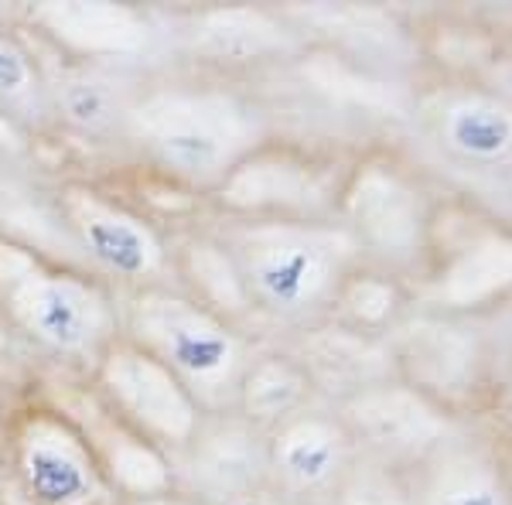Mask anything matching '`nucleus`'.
I'll list each match as a JSON object with an SVG mask.
<instances>
[{
    "mask_svg": "<svg viewBox=\"0 0 512 505\" xmlns=\"http://www.w3.org/2000/svg\"><path fill=\"white\" fill-rule=\"evenodd\" d=\"M437 284L444 301L458 308L485 301L512 284V243H502L499 236H482L468 246H458L448 253V260H441Z\"/></svg>",
    "mask_w": 512,
    "mask_h": 505,
    "instance_id": "19",
    "label": "nucleus"
},
{
    "mask_svg": "<svg viewBox=\"0 0 512 505\" xmlns=\"http://www.w3.org/2000/svg\"><path fill=\"white\" fill-rule=\"evenodd\" d=\"M120 335L158 359L178 379L205 417L233 410L246 369V349L236 328L168 284L140 287L117 304Z\"/></svg>",
    "mask_w": 512,
    "mask_h": 505,
    "instance_id": "2",
    "label": "nucleus"
},
{
    "mask_svg": "<svg viewBox=\"0 0 512 505\" xmlns=\"http://www.w3.org/2000/svg\"><path fill=\"white\" fill-rule=\"evenodd\" d=\"M134 93L137 89H127L110 72L76 69L52 86V103L59 120L65 127L76 130V134L110 137V134H123Z\"/></svg>",
    "mask_w": 512,
    "mask_h": 505,
    "instance_id": "18",
    "label": "nucleus"
},
{
    "mask_svg": "<svg viewBox=\"0 0 512 505\" xmlns=\"http://www.w3.org/2000/svg\"><path fill=\"white\" fill-rule=\"evenodd\" d=\"M171 270L178 273L181 291L229 325L256 311L236 256L229 253V246L219 236L195 233L181 239L178 250H171Z\"/></svg>",
    "mask_w": 512,
    "mask_h": 505,
    "instance_id": "16",
    "label": "nucleus"
},
{
    "mask_svg": "<svg viewBox=\"0 0 512 505\" xmlns=\"http://www.w3.org/2000/svg\"><path fill=\"white\" fill-rule=\"evenodd\" d=\"M93 376V393L99 400L164 454H178L202 427L205 413L195 396L158 359H151L123 335L96 355Z\"/></svg>",
    "mask_w": 512,
    "mask_h": 505,
    "instance_id": "8",
    "label": "nucleus"
},
{
    "mask_svg": "<svg viewBox=\"0 0 512 505\" xmlns=\"http://www.w3.org/2000/svg\"><path fill=\"white\" fill-rule=\"evenodd\" d=\"M335 308L342 318L359 331H379L393 321L396 308H400V291L390 277L383 273H355L342 280L335 294Z\"/></svg>",
    "mask_w": 512,
    "mask_h": 505,
    "instance_id": "21",
    "label": "nucleus"
},
{
    "mask_svg": "<svg viewBox=\"0 0 512 505\" xmlns=\"http://www.w3.org/2000/svg\"><path fill=\"white\" fill-rule=\"evenodd\" d=\"M349 437H359L379 451H417L441 437L444 420L427 396L410 386H359L345 400L342 417Z\"/></svg>",
    "mask_w": 512,
    "mask_h": 505,
    "instance_id": "15",
    "label": "nucleus"
},
{
    "mask_svg": "<svg viewBox=\"0 0 512 505\" xmlns=\"http://www.w3.org/2000/svg\"><path fill=\"white\" fill-rule=\"evenodd\" d=\"M31 24L41 28L62 52L86 62L99 59H137L151 45V21L130 4H103V0H52L31 7Z\"/></svg>",
    "mask_w": 512,
    "mask_h": 505,
    "instance_id": "12",
    "label": "nucleus"
},
{
    "mask_svg": "<svg viewBox=\"0 0 512 505\" xmlns=\"http://www.w3.org/2000/svg\"><path fill=\"white\" fill-rule=\"evenodd\" d=\"M311 393V376L291 355H263L246 362L236 386V417L256 430H277L304 410Z\"/></svg>",
    "mask_w": 512,
    "mask_h": 505,
    "instance_id": "17",
    "label": "nucleus"
},
{
    "mask_svg": "<svg viewBox=\"0 0 512 505\" xmlns=\"http://www.w3.org/2000/svg\"><path fill=\"white\" fill-rule=\"evenodd\" d=\"M0 304L31 342L55 355H96L120 335L117 304L99 280L0 236Z\"/></svg>",
    "mask_w": 512,
    "mask_h": 505,
    "instance_id": "4",
    "label": "nucleus"
},
{
    "mask_svg": "<svg viewBox=\"0 0 512 505\" xmlns=\"http://www.w3.org/2000/svg\"><path fill=\"white\" fill-rule=\"evenodd\" d=\"M181 38L195 62L219 65V69L256 65L287 48L284 24L263 7L246 4L202 7L188 18Z\"/></svg>",
    "mask_w": 512,
    "mask_h": 505,
    "instance_id": "14",
    "label": "nucleus"
},
{
    "mask_svg": "<svg viewBox=\"0 0 512 505\" xmlns=\"http://www.w3.org/2000/svg\"><path fill=\"white\" fill-rule=\"evenodd\" d=\"M222 505H284V502L277 499L274 488L263 485V488H253V492L239 495V499H229V502H222Z\"/></svg>",
    "mask_w": 512,
    "mask_h": 505,
    "instance_id": "25",
    "label": "nucleus"
},
{
    "mask_svg": "<svg viewBox=\"0 0 512 505\" xmlns=\"http://www.w3.org/2000/svg\"><path fill=\"white\" fill-rule=\"evenodd\" d=\"M123 505H202V502L188 499V495H181V492H164V495H154V499H140V502H123Z\"/></svg>",
    "mask_w": 512,
    "mask_h": 505,
    "instance_id": "26",
    "label": "nucleus"
},
{
    "mask_svg": "<svg viewBox=\"0 0 512 505\" xmlns=\"http://www.w3.org/2000/svg\"><path fill=\"white\" fill-rule=\"evenodd\" d=\"M437 140L465 161H499L512 147V117L485 99H461L437 113Z\"/></svg>",
    "mask_w": 512,
    "mask_h": 505,
    "instance_id": "20",
    "label": "nucleus"
},
{
    "mask_svg": "<svg viewBox=\"0 0 512 505\" xmlns=\"http://www.w3.org/2000/svg\"><path fill=\"white\" fill-rule=\"evenodd\" d=\"M123 137L161 178L212 195L219 181L263 144V120L233 89L164 82L134 93Z\"/></svg>",
    "mask_w": 512,
    "mask_h": 505,
    "instance_id": "1",
    "label": "nucleus"
},
{
    "mask_svg": "<svg viewBox=\"0 0 512 505\" xmlns=\"http://www.w3.org/2000/svg\"><path fill=\"white\" fill-rule=\"evenodd\" d=\"M175 492L202 505L229 499L267 485V434L236 413L205 417L195 437L171 454Z\"/></svg>",
    "mask_w": 512,
    "mask_h": 505,
    "instance_id": "10",
    "label": "nucleus"
},
{
    "mask_svg": "<svg viewBox=\"0 0 512 505\" xmlns=\"http://www.w3.org/2000/svg\"><path fill=\"white\" fill-rule=\"evenodd\" d=\"M11 461L31 505H123L65 410H21L11 424Z\"/></svg>",
    "mask_w": 512,
    "mask_h": 505,
    "instance_id": "6",
    "label": "nucleus"
},
{
    "mask_svg": "<svg viewBox=\"0 0 512 505\" xmlns=\"http://www.w3.org/2000/svg\"><path fill=\"white\" fill-rule=\"evenodd\" d=\"M65 413L86 434L89 447L96 451L99 468H103L106 482L113 485V492L120 495V502H140L175 492L171 454H164L158 444H151L134 427L123 424L96 393L79 396Z\"/></svg>",
    "mask_w": 512,
    "mask_h": 505,
    "instance_id": "11",
    "label": "nucleus"
},
{
    "mask_svg": "<svg viewBox=\"0 0 512 505\" xmlns=\"http://www.w3.org/2000/svg\"><path fill=\"white\" fill-rule=\"evenodd\" d=\"M349 444L342 420L297 413L267 437V485L291 495L325 492L349 465Z\"/></svg>",
    "mask_w": 512,
    "mask_h": 505,
    "instance_id": "13",
    "label": "nucleus"
},
{
    "mask_svg": "<svg viewBox=\"0 0 512 505\" xmlns=\"http://www.w3.org/2000/svg\"><path fill=\"white\" fill-rule=\"evenodd\" d=\"M28 147V134L21 130V123L0 106V154H21Z\"/></svg>",
    "mask_w": 512,
    "mask_h": 505,
    "instance_id": "24",
    "label": "nucleus"
},
{
    "mask_svg": "<svg viewBox=\"0 0 512 505\" xmlns=\"http://www.w3.org/2000/svg\"><path fill=\"white\" fill-rule=\"evenodd\" d=\"M427 505H499L495 488L475 471H437Z\"/></svg>",
    "mask_w": 512,
    "mask_h": 505,
    "instance_id": "23",
    "label": "nucleus"
},
{
    "mask_svg": "<svg viewBox=\"0 0 512 505\" xmlns=\"http://www.w3.org/2000/svg\"><path fill=\"white\" fill-rule=\"evenodd\" d=\"M345 233L386 260H410L427 246V212L420 188L390 157H369L352 168L338 195Z\"/></svg>",
    "mask_w": 512,
    "mask_h": 505,
    "instance_id": "9",
    "label": "nucleus"
},
{
    "mask_svg": "<svg viewBox=\"0 0 512 505\" xmlns=\"http://www.w3.org/2000/svg\"><path fill=\"white\" fill-rule=\"evenodd\" d=\"M219 239L236 256L253 308L277 318H304L335 301L359 250L345 229L315 219H243Z\"/></svg>",
    "mask_w": 512,
    "mask_h": 505,
    "instance_id": "3",
    "label": "nucleus"
},
{
    "mask_svg": "<svg viewBox=\"0 0 512 505\" xmlns=\"http://www.w3.org/2000/svg\"><path fill=\"white\" fill-rule=\"evenodd\" d=\"M35 96H41L38 65L31 62L28 48H21L14 38L0 35V103L28 106Z\"/></svg>",
    "mask_w": 512,
    "mask_h": 505,
    "instance_id": "22",
    "label": "nucleus"
},
{
    "mask_svg": "<svg viewBox=\"0 0 512 505\" xmlns=\"http://www.w3.org/2000/svg\"><path fill=\"white\" fill-rule=\"evenodd\" d=\"M55 205L65 229L99 273L127 284L130 291L164 284L171 253L147 215L89 181H65L55 192Z\"/></svg>",
    "mask_w": 512,
    "mask_h": 505,
    "instance_id": "7",
    "label": "nucleus"
},
{
    "mask_svg": "<svg viewBox=\"0 0 512 505\" xmlns=\"http://www.w3.org/2000/svg\"><path fill=\"white\" fill-rule=\"evenodd\" d=\"M332 157L308 147L263 140L216 185V205L233 219L311 222L338 202L342 185Z\"/></svg>",
    "mask_w": 512,
    "mask_h": 505,
    "instance_id": "5",
    "label": "nucleus"
}]
</instances>
